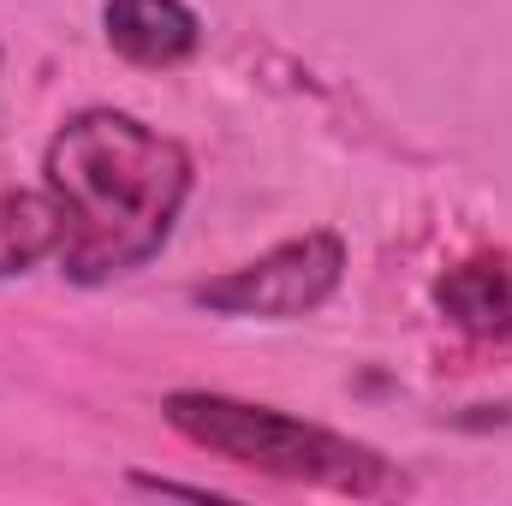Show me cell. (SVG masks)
I'll return each instance as SVG.
<instances>
[{"mask_svg": "<svg viewBox=\"0 0 512 506\" xmlns=\"http://www.w3.org/2000/svg\"><path fill=\"white\" fill-rule=\"evenodd\" d=\"M48 191L66 215L60 268L78 286L120 280L167 245L185 197L191 155L120 108H84L48 143Z\"/></svg>", "mask_w": 512, "mask_h": 506, "instance_id": "1", "label": "cell"}, {"mask_svg": "<svg viewBox=\"0 0 512 506\" xmlns=\"http://www.w3.org/2000/svg\"><path fill=\"white\" fill-rule=\"evenodd\" d=\"M161 411L191 447H203L227 465L262 471V477H280V483H310V489H340V495L399 489L376 447L346 441L322 423L286 417L274 405H251L233 393H167Z\"/></svg>", "mask_w": 512, "mask_h": 506, "instance_id": "2", "label": "cell"}, {"mask_svg": "<svg viewBox=\"0 0 512 506\" xmlns=\"http://www.w3.org/2000/svg\"><path fill=\"white\" fill-rule=\"evenodd\" d=\"M346 274V245L340 233H304V239H286L274 251H262L245 268H227L215 280H203L191 298L215 316H262V322H292V316H310L334 298Z\"/></svg>", "mask_w": 512, "mask_h": 506, "instance_id": "3", "label": "cell"}, {"mask_svg": "<svg viewBox=\"0 0 512 506\" xmlns=\"http://www.w3.org/2000/svg\"><path fill=\"white\" fill-rule=\"evenodd\" d=\"M102 36L131 66H179L197 54L203 24L185 0H108L102 6Z\"/></svg>", "mask_w": 512, "mask_h": 506, "instance_id": "4", "label": "cell"}, {"mask_svg": "<svg viewBox=\"0 0 512 506\" xmlns=\"http://www.w3.org/2000/svg\"><path fill=\"white\" fill-rule=\"evenodd\" d=\"M435 310L471 334V340H501L512 334V256L477 251L465 262H453L435 280Z\"/></svg>", "mask_w": 512, "mask_h": 506, "instance_id": "5", "label": "cell"}, {"mask_svg": "<svg viewBox=\"0 0 512 506\" xmlns=\"http://www.w3.org/2000/svg\"><path fill=\"white\" fill-rule=\"evenodd\" d=\"M66 215L54 191H0V280L36 268L42 256H60Z\"/></svg>", "mask_w": 512, "mask_h": 506, "instance_id": "6", "label": "cell"}]
</instances>
